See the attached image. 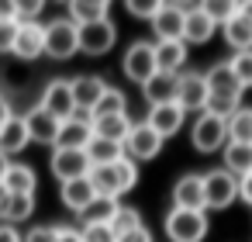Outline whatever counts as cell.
Here are the masks:
<instances>
[{
    "label": "cell",
    "instance_id": "ee69618b",
    "mask_svg": "<svg viewBox=\"0 0 252 242\" xmlns=\"http://www.w3.org/2000/svg\"><path fill=\"white\" fill-rule=\"evenodd\" d=\"M238 201H245V204L252 207V173L238 176Z\"/></svg>",
    "mask_w": 252,
    "mask_h": 242
},
{
    "label": "cell",
    "instance_id": "277c9868",
    "mask_svg": "<svg viewBox=\"0 0 252 242\" xmlns=\"http://www.w3.org/2000/svg\"><path fill=\"white\" fill-rule=\"evenodd\" d=\"M204 201L207 211H224L238 201V176H231L224 166L204 173Z\"/></svg>",
    "mask_w": 252,
    "mask_h": 242
},
{
    "label": "cell",
    "instance_id": "7a4b0ae2",
    "mask_svg": "<svg viewBox=\"0 0 252 242\" xmlns=\"http://www.w3.org/2000/svg\"><path fill=\"white\" fill-rule=\"evenodd\" d=\"M121 69H125V76L131 80V83H149L159 69H156V42H131L128 49H125V56H121Z\"/></svg>",
    "mask_w": 252,
    "mask_h": 242
},
{
    "label": "cell",
    "instance_id": "7dc6e473",
    "mask_svg": "<svg viewBox=\"0 0 252 242\" xmlns=\"http://www.w3.org/2000/svg\"><path fill=\"white\" fill-rule=\"evenodd\" d=\"M14 118V111H11V101L4 97V94H0V125H4V121H11Z\"/></svg>",
    "mask_w": 252,
    "mask_h": 242
},
{
    "label": "cell",
    "instance_id": "f35d334b",
    "mask_svg": "<svg viewBox=\"0 0 252 242\" xmlns=\"http://www.w3.org/2000/svg\"><path fill=\"white\" fill-rule=\"evenodd\" d=\"M162 7V0H128V14L131 18H142V21H152Z\"/></svg>",
    "mask_w": 252,
    "mask_h": 242
},
{
    "label": "cell",
    "instance_id": "1f68e13d",
    "mask_svg": "<svg viewBox=\"0 0 252 242\" xmlns=\"http://www.w3.org/2000/svg\"><path fill=\"white\" fill-rule=\"evenodd\" d=\"M111 114H128V97H125V90H118V87H107L104 90V97L94 104V111H90V121L94 118H111Z\"/></svg>",
    "mask_w": 252,
    "mask_h": 242
},
{
    "label": "cell",
    "instance_id": "d4e9b609",
    "mask_svg": "<svg viewBox=\"0 0 252 242\" xmlns=\"http://www.w3.org/2000/svg\"><path fill=\"white\" fill-rule=\"evenodd\" d=\"M90 125H94V135L97 138H107V142H121L125 145V138H128V132H131L135 121L128 114H111V118H94Z\"/></svg>",
    "mask_w": 252,
    "mask_h": 242
},
{
    "label": "cell",
    "instance_id": "7c38bea8",
    "mask_svg": "<svg viewBox=\"0 0 252 242\" xmlns=\"http://www.w3.org/2000/svg\"><path fill=\"white\" fill-rule=\"evenodd\" d=\"M90 138H94L90 114L76 111L73 118H66V121L59 125V135H56V145H52V149H87Z\"/></svg>",
    "mask_w": 252,
    "mask_h": 242
},
{
    "label": "cell",
    "instance_id": "4dcf8cb0",
    "mask_svg": "<svg viewBox=\"0 0 252 242\" xmlns=\"http://www.w3.org/2000/svg\"><path fill=\"white\" fill-rule=\"evenodd\" d=\"M118 207H121V201H114V197H94V204L83 214H76V218L83 225H111L114 214H118Z\"/></svg>",
    "mask_w": 252,
    "mask_h": 242
},
{
    "label": "cell",
    "instance_id": "ac0fdd59",
    "mask_svg": "<svg viewBox=\"0 0 252 242\" xmlns=\"http://www.w3.org/2000/svg\"><path fill=\"white\" fill-rule=\"evenodd\" d=\"M190 59V49L183 38L176 42H156V69L159 73H169V76H180V69L187 66Z\"/></svg>",
    "mask_w": 252,
    "mask_h": 242
},
{
    "label": "cell",
    "instance_id": "681fc988",
    "mask_svg": "<svg viewBox=\"0 0 252 242\" xmlns=\"http://www.w3.org/2000/svg\"><path fill=\"white\" fill-rule=\"evenodd\" d=\"M238 14H242L245 21H252V0H245V4H238Z\"/></svg>",
    "mask_w": 252,
    "mask_h": 242
},
{
    "label": "cell",
    "instance_id": "83f0119b",
    "mask_svg": "<svg viewBox=\"0 0 252 242\" xmlns=\"http://www.w3.org/2000/svg\"><path fill=\"white\" fill-rule=\"evenodd\" d=\"M87 159H90V166H111V163H118L121 156H125V145L121 142H107V138H90L87 142Z\"/></svg>",
    "mask_w": 252,
    "mask_h": 242
},
{
    "label": "cell",
    "instance_id": "d6a6232c",
    "mask_svg": "<svg viewBox=\"0 0 252 242\" xmlns=\"http://www.w3.org/2000/svg\"><path fill=\"white\" fill-rule=\"evenodd\" d=\"M228 142H238V145H252V107H238L228 121Z\"/></svg>",
    "mask_w": 252,
    "mask_h": 242
},
{
    "label": "cell",
    "instance_id": "5bb4252c",
    "mask_svg": "<svg viewBox=\"0 0 252 242\" xmlns=\"http://www.w3.org/2000/svg\"><path fill=\"white\" fill-rule=\"evenodd\" d=\"M176 104L187 111H200L204 114V104H207V83H204V73H180V90H176Z\"/></svg>",
    "mask_w": 252,
    "mask_h": 242
},
{
    "label": "cell",
    "instance_id": "f907efd6",
    "mask_svg": "<svg viewBox=\"0 0 252 242\" xmlns=\"http://www.w3.org/2000/svg\"><path fill=\"white\" fill-rule=\"evenodd\" d=\"M7 170H11V159L0 152V183H4V176H7Z\"/></svg>",
    "mask_w": 252,
    "mask_h": 242
},
{
    "label": "cell",
    "instance_id": "d590c367",
    "mask_svg": "<svg viewBox=\"0 0 252 242\" xmlns=\"http://www.w3.org/2000/svg\"><path fill=\"white\" fill-rule=\"evenodd\" d=\"M228 66H231L238 87L249 90V87H252V49H249V52H235V56L228 59Z\"/></svg>",
    "mask_w": 252,
    "mask_h": 242
},
{
    "label": "cell",
    "instance_id": "8d00e7d4",
    "mask_svg": "<svg viewBox=\"0 0 252 242\" xmlns=\"http://www.w3.org/2000/svg\"><path fill=\"white\" fill-rule=\"evenodd\" d=\"M111 228H114V235H128V232H135V228H142V214L135 211V207H118V214H114V221H111Z\"/></svg>",
    "mask_w": 252,
    "mask_h": 242
},
{
    "label": "cell",
    "instance_id": "9c48e42d",
    "mask_svg": "<svg viewBox=\"0 0 252 242\" xmlns=\"http://www.w3.org/2000/svg\"><path fill=\"white\" fill-rule=\"evenodd\" d=\"M52 176L59 183H69V180H83L90 176V159L83 149H52Z\"/></svg>",
    "mask_w": 252,
    "mask_h": 242
},
{
    "label": "cell",
    "instance_id": "e575fe53",
    "mask_svg": "<svg viewBox=\"0 0 252 242\" xmlns=\"http://www.w3.org/2000/svg\"><path fill=\"white\" fill-rule=\"evenodd\" d=\"M200 11L221 28L224 21H231L235 14H238V4H235V0H204V4H200Z\"/></svg>",
    "mask_w": 252,
    "mask_h": 242
},
{
    "label": "cell",
    "instance_id": "836d02e7",
    "mask_svg": "<svg viewBox=\"0 0 252 242\" xmlns=\"http://www.w3.org/2000/svg\"><path fill=\"white\" fill-rule=\"evenodd\" d=\"M35 214V194H11L7 201V211H4V225H21Z\"/></svg>",
    "mask_w": 252,
    "mask_h": 242
},
{
    "label": "cell",
    "instance_id": "c3c4849f",
    "mask_svg": "<svg viewBox=\"0 0 252 242\" xmlns=\"http://www.w3.org/2000/svg\"><path fill=\"white\" fill-rule=\"evenodd\" d=\"M7 201H11V194H7V187L0 183V221H4V211H7Z\"/></svg>",
    "mask_w": 252,
    "mask_h": 242
},
{
    "label": "cell",
    "instance_id": "74e56055",
    "mask_svg": "<svg viewBox=\"0 0 252 242\" xmlns=\"http://www.w3.org/2000/svg\"><path fill=\"white\" fill-rule=\"evenodd\" d=\"M114 170H118V180H121V194H128V190L138 183V163H131L128 156H121V159L114 163Z\"/></svg>",
    "mask_w": 252,
    "mask_h": 242
},
{
    "label": "cell",
    "instance_id": "ba28073f",
    "mask_svg": "<svg viewBox=\"0 0 252 242\" xmlns=\"http://www.w3.org/2000/svg\"><path fill=\"white\" fill-rule=\"evenodd\" d=\"M114 42H118V28L111 18L80 28V52L83 56H107L114 49Z\"/></svg>",
    "mask_w": 252,
    "mask_h": 242
},
{
    "label": "cell",
    "instance_id": "bcb514c9",
    "mask_svg": "<svg viewBox=\"0 0 252 242\" xmlns=\"http://www.w3.org/2000/svg\"><path fill=\"white\" fill-rule=\"evenodd\" d=\"M0 242H25L14 225H0Z\"/></svg>",
    "mask_w": 252,
    "mask_h": 242
},
{
    "label": "cell",
    "instance_id": "f1b7e54d",
    "mask_svg": "<svg viewBox=\"0 0 252 242\" xmlns=\"http://www.w3.org/2000/svg\"><path fill=\"white\" fill-rule=\"evenodd\" d=\"M221 159H224V170H228L231 176H245V173H252V145L224 142Z\"/></svg>",
    "mask_w": 252,
    "mask_h": 242
},
{
    "label": "cell",
    "instance_id": "2e32d148",
    "mask_svg": "<svg viewBox=\"0 0 252 242\" xmlns=\"http://www.w3.org/2000/svg\"><path fill=\"white\" fill-rule=\"evenodd\" d=\"M73 83V101H76V111H83V114H90L94 111V104L104 97V90H107V80L104 76H94V73H83V76H76V80H69Z\"/></svg>",
    "mask_w": 252,
    "mask_h": 242
},
{
    "label": "cell",
    "instance_id": "4316f807",
    "mask_svg": "<svg viewBox=\"0 0 252 242\" xmlns=\"http://www.w3.org/2000/svg\"><path fill=\"white\" fill-rule=\"evenodd\" d=\"M221 35H224L228 49H235V52H249L252 49V21H245L242 14H235L231 21H224Z\"/></svg>",
    "mask_w": 252,
    "mask_h": 242
},
{
    "label": "cell",
    "instance_id": "9a60e30c",
    "mask_svg": "<svg viewBox=\"0 0 252 242\" xmlns=\"http://www.w3.org/2000/svg\"><path fill=\"white\" fill-rule=\"evenodd\" d=\"M214 28H218V25L200 11V4H187V18H183V42H187V49L211 42Z\"/></svg>",
    "mask_w": 252,
    "mask_h": 242
},
{
    "label": "cell",
    "instance_id": "f6af8a7d",
    "mask_svg": "<svg viewBox=\"0 0 252 242\" xmlns=\"http://www.w3.org/2000/svg\"><path fill=\"white\" fill-rule=\"evenodd\" d=\"M118 242H152V232L142 225V228H135V232H128V235H118Z\"/></svg>",
    "mask_w": 252,
    "mask_h": 242
},
{
    "label": "cell",
    "instance_id": "30bf717a",
    "mask_svg": "<svg viewBox=\"0 0 252 242\" xmlns=\"http://www.w3.org/2000/svg\"><path fill=\"white\" fill-rule=\"evenodd\" d=\"M183 18H187V4L162 0L159 14L149 21L152 32H156V42H176V38H183Z\"/></svg>",
    "mask_w": 252,
    "mask_h": 242
},
{
    "label": "cell",
    "instance_id": "f546056e",
    "mask_svg": "<svg viewBox=\"0 0 252 242\" xmlns=\"http://www.w3.org/2000/svg\"><path fill=\"white\" fill-rule=\"evenodd\" d=\"M90 183H94V194L97 197H121V180H118V170L114 163L111 166H90Z\"/></svg>",
    "mask_w": 252,
    "mask_h": 242
},
{
    "label": "cell",
    "instance_id": "8fae6325",
    "mask_svg": "<svg viewBox=\"0 0 252 242\" xmlns=\"http://www.w3.org/2000/svg\"><path fill=\"white\" fill-rule=\"evenodd\" d=\"M173 207L180 211H207L204 201V176L200 173H183L173 183Z\"/></svg>",
    "mask_w": 252,
    "mask_h": 242
},
{
    "label": "cell",
    "instance_id": "5b68a950",
    "mask_svg": "<svg viewBox=\"0 0 252 242\" xmlns=\"http://www.w3.org/2000/svg\"><path fill=\"white\" fill-rule=\"evenodd\" d=\"M190 142L197 152H218L228 142V125L214 114H197V121L190 128Z\"/></svg>",
    "mask_w": 252,
    "mask_h": 242
},
{
    "label": "cell",
    "instance_id": "4fadbf2b",
    "mask_svg": "<svg viewBox=\"0 0 252 242\" xmlns=\"http://www.w3.org/2000/svg\"><path fill=\"white\" fill-rule=\"evenodd\" d=\"M11 56H18V59H38V56H45V25L42 21L18 25V38H14Z\"/></svg>",
    "mask_w": 252,
    "mask_h": 242
},
{
    "label": "cell",
    "instance_id": "b9f144b4",
    "mask_svg": "<svg viewBox=\"0 0 252 242\" xmlns=\"http://www.w3.org/2000/svg\"><path fill=\"white\" fill-rule=\"evenodd\" d=\"M25 242H56V225H35V228H28Z\"/></svg>",
    "mask_w": 252,
    "mask_h": 242
},
{
    "label": "cell",
    "instance_id": "52a82bcc",
    "mask_svg": "<svg viewBox=\"0 0 252 242\" xmlns=\"http://www.w3.org/2000/svg\"><path fill=\"white\" fill-rule=\"evenodd\" d=\"M162 135H156L145 121H138V125H131V132H128V138H125V156L131 159V163H145V159H156L159 152H162Z\"/></svg>",
    "mask_w": 252,
    "mask_h": 242
},
{
    "label": "cell",
    "instance_id": "e0dca14e",
    "mask_svg": "<svg viewBox=\"0 0 252 242\" xmlns=\"http://www.w3.org/2000/svg\"><path fill=\"white\" fill-rule=\"evenodd\" d=\"M183 121H187V114H183L180 104H159V107H149V118H145V125H149L156 135H162V138L176 135V132L183 128Z\"/></svg>",
    "mask_w": 252,
    "mask_h": 242
},
{
    "label": "cell",
    "instance_id": "44dd1931",
    "mask_svg": "<svg viewBox=\"0 0 252 242\" xmlns=\"http://www.w3.org/2000/svg\"><path fill=\"white\" fill-rule=\"evenodd\" d=\"M28 142L32 138H28V128H25V118L21 114H14L11 121L0 125V152H4L7 159H14L18 152H25Z\"/></svg>",
    "mask_w": 252,
    "mask_h": 242
},
{
    "label": "cell",
    "instance_id": "603a6c76",
    "mask_svg": "<svg viewBox=\"0 0 252 242\" xmlns=\"http://www.w3.org/2000/svg\"><path fill=\"white\" fill-rule=\"evenodd\" d=\"M59 197H63V204L73 211V214H83L90 204H94V183H90V176H83V180H69V183H63L59 187Z\"/></svg>",
    "mask_w": 252,
    "mask_h": 242
},
{
    "label": "cell",
    "instance_id": "3957f363",
    "mask_svg": "<svg viewBox=\"0 0 252 242\" xmlns=\"http://www.w3.org/2000/svg\"><path fill=\"white\" fill-rule=\"evenodd\" d=\"M80 52V28L69 18H56L45 25V56L52 59H73Z\"/></svg>",
    "mask_w": 252,
    "mask_h": 242
},
{
    "label": "cell",
    "instance_id": "6da1fadb",
    "mask_svg": "<svg viewBox=\"0 0 252 242\" xmlns=\"http://www.w3.org/2000/svg\"><path fill=\"white\" fill-rule=\"evenodd\" d=\"M162 228H166V239L169 242H204L211 221H207V211H180V207H169Z\"/></svg>",
    "mask_w": 252,
    "mask_h": 242
},
{
    "label": "cell",
    "instance_id": "60d3db41",
    "mask_svg": "<svg viewBox=\"0 0 252 242\" xmlns=\"http://www.w3.org/2000/svg\"><path fill=\"white\" fill-rule=\"evenodd\" d=\"M14 38H18V21H0V56L14 49Z\"/></svg>",
    "mask_w": 252,
    "mask_h": 242
},
{
    "label": "cell",
    "instance_id": "484cf974",
    "mask_svg": "<svg viewBox=\"0 0 252 242\" xmlns=\"http://www.w3.org/2000/svg\"><path fill=\"white\" fill-rule=\"evenodd\" d=\"M4 187H7V194H35L38 173H35L28 163H14V159H11V170H7V176H4Z\"/></svg>",
    "mask_w": 252,
    "mask_h": 242
},
{
    "label": "cell",
    "instance_id": "d6986e66",
    "mask_svg": "<svg viewBox=\"0 0 252 242\" xmlns=\"http://www.w3.org/2000/svg\"><path fill=\"white\" fill-rule=\"evenodd\" d=\"M204 83H207V97H238L242 101V87H238L228 63H214L204 73Z\"/></svg>",
    "mask_w": 252,
    "mask_h": 242
},
{
    "label": "cell",
    "instance_id": "7402d4cb",
    "mask_svg": "<svg viewBox=\"0 0 252 242\" xmlns=\"http://www.w3.org/2000/svg\"><path fill=\"white\" fill-rule=\"evenodd\" d=\"M176 90H180V76H169V73H156L142 94L149 101V107H159V104H176Z\"/></svg>",
    "mask_w": 252,
    "mask_h": 242
},
{
    "label": "cell",
    "instance_id": "cb8c5ba5",
    "mask_svg": "<svg viewBox=\"0 0 252 242\" xmlns=\"http://www.w3.org/2000/svg\"><path fill=\"white\" fill-rule=\"evenodd\" d=\"M66 18H69L76 28H83V25H94V21L111 18V4H107V0H69Z\"/></svg>",
    "mask_w": 252,
    "mask_h": 242
},
{
    "label": "cell",
    "instance_id": "ab89813d",
    "mask_svg": "<svg viewBox=\"0 0 252 242\" xmlns=\"http://www.w3.org/2000/svg\"><path fill=\"white\" fill-rule=\"evenodd\" d=\"M80 235H83V242H118L111 225H83Z\"/></svg>",
    "mask_w": 252,
    "mask_h": 242
},
{
    "label": "cell",
    "instance_id": "ffe728a7",
    "mask_svg": "<svg viewBox=\"0 0 252 242\" xmlns=\"http://www.w3.org/2000/svg\"><path fill=\"white\" fill-rule=\"evenodd\" d=\"M59 125L49 111H42L38 104L25 114V128H28V138L32 142H42V145H56V135H59Z\"/></svg>",
    "mask_w": 252,
    "mask_h": 242
},
{
    "label": "cell",
    "instance_id": "8992f818",
    "mask_svg": "<svg viewBox=\"0 0 252 242\" xmlns=\"http://www.w3.org/2000/svg\"><path fill=\"white\" fill-rule=\"evenodd\" d=\"M42 111H49L56 121H66L76 114V101H73V83L69 80H49L45 90H42V101H38Z\"/></svg>",
    "mask_w": 252,
    "mask_h": 242
},
{
    "label": "cell",
    "instance_id": "7bdbcfd3",
    "mask_svg": "<svg viewBox=\"0 0 252 242\" xmlns=\"http://www.w3.org/2000/svg\"><path fill=\"white\" fill-rule=\"evenodd\" d=\"M56 242H83V235L73 225H56Z\"/></svg>",
    "mask_w": 252,
    "mask_h": 242
}]
</instances>
